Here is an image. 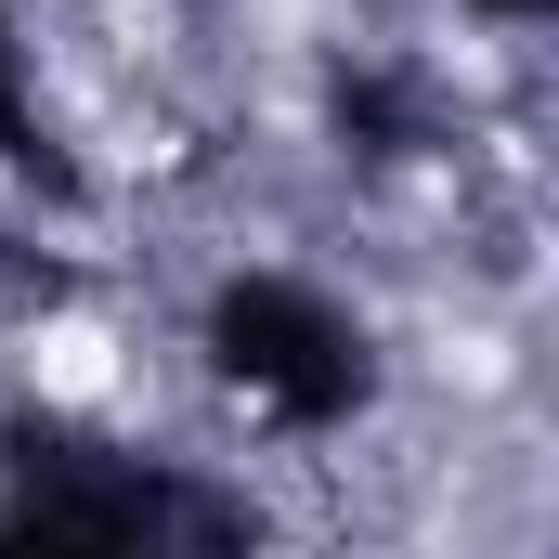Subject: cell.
<instances>
[{"instance_id":"4","label":"cell","mask_w":559,"mask_h":559,"mask_svg":"<svg viewBox=\"0 0 559 559\" xmlns=\"http://www.w3.org/2000/svg\"><path fill=\"white\" fill-rule=\"evenodd\" d=\"M0 182L79 209V156L52 143V118H39V79H26V26H13V0H0Z\"/></svg>"},{"instance_id":"1","label":"cell","mask_w":559,"mask_h":559,"mask_svg":"<svg viewBox=\"0 0 559 559\" xmlns=\"http://www.w3.org/2000/svg\"><path fill=\"white\" fill-rule=\"evenodd\" d=\"M274 534L248 481L156 455L66 404H0V547H92V559H248Z\"/></svg>"},{"instance_id":"2","label":"cell","mask_w":559,"mask_h":559,"mask_svg":"<svg viewBox=\"0 0 559 559\" xmlns=\"http://www.w3.org/2000/svg\"><path fill=\"white\" fill-rule=\"evenodd\" d=\"M195 365L261 429H286V442H338V429L378 417V391H391L378 325L338 286L286 274V261H235V274L195 299Z\"/></svg>"},{"instance_id":"5","label":"cell","mask_w":559,"mask_h":559,"mask_svg":"<svg viewBox=\"0 0 559 559\" xmlns=\"http://www.w3.org/2000/svg\"><path fill=\"white\" fill-rule=\"evenodd\" d=\"M468 13H481V26H547L559 0H468Z\"/></svg>"},{"instance_id":"3","label":"cell","mask_w":559,"mask_h":559,"mask_svg":"<svg viewBox=\"0 0 559 559\" xmlns=\"http://www.w3.org/2000/svg\"><path fill=\"white\" fill-rule=\"evenodd\" d=\"M325 131H338V156H365V169H417V156L455 143V92L429 66H404V52H338L325 66Z\"/></svg>"}]
</instances>
